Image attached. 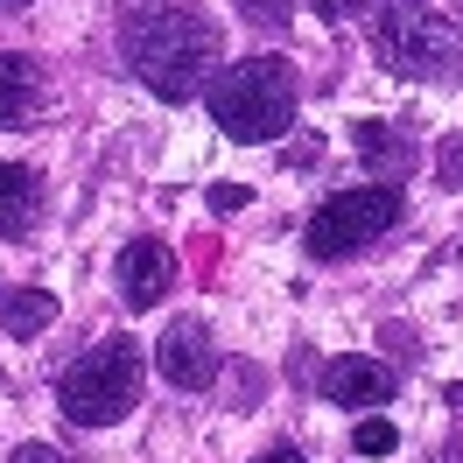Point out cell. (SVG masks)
Returning <instances> with one entry per match:
<instances>
[{"label": "cell", "mask_w": 463, "mask_h": 463, "mask_svg": "<svg viewBox=\"0 0 463 463\" xmlns=\"http://www.w3.org/2000/svg\"><path fill=\"white\" fill-rule=\"evenodd\" d=\"M119 50H127L134 78H141L162 106H183V99H197L203 78L218 71L225 35H218V22H211L203 7H190V0H147V7L127 14Z\"/></svg>", "instance_id": "1"}, {"label": "cell", "mask_w": 463, "mask_h": 463, "mask_svg": "<svg viewBox=\"0 0 463 463\" xmlns=\"http://www.w3.org/2000/svg\"><path fill=\"white\" fill-rule=\"evenodd\" d=\"M203 106H211V119H218V134L239 147H260V141H281L295 127V71L288 57H239L225 63L218 78H211V91H203Z\"/></svg>", "instance_id": "2"}, {"label": "cell", "mask_w": 463, "mask_h": 463, "mask_svg": "<svg viewBox=\"0 0 463 463\" xmlns=\"http://www.w3.org/2000/svg\"><path fill=\"white\" fill-rule=\"evenodd\" d=\"M141 401V345L134 337H99L85 358L57 373V407L78 429H113Z\"/></svg>", "instance_id": "3"}, {"label": "cell", "mask_w": 463, "mask_h": 463, "mask_svg": "<svg viewBox=\"0 0 463 463\" xmlns=\"http://www.w3.org/2000/svg\"><path fill=\"white\" fill-rule=\"evenodd\" d=\"M407 218V197L401 183H351V190H330V197L309 211V225H302V246H309V260H358L365 246H379L386 232Z\"/></svg>", "instance_id": "4"}, {"label": "cell", "mask_w": 463, "mask_h": 463, "mask_svg": "<svg viewBox=\"0 0 463 463\" xmlns=\"http://www.w3.org/2000/svg\"><path fill=\"white\" fill-rule=\"evenodd\" d=\"M373 50H379V63H386L393 78H449V71H463V29L442 22V14L421 7V0L379 7Z\"/></svg>", "instance_id": "5"}, {"label": "cell", "mask_w": 463, "mask_h": 463, "mask_svg": "<svg viewBox=\"0 0 463 463\" xmlns=\"http://www.w3.org/2000/svg\"><path fill=\"white\" fill-rule=\"evenodd\" d=\"M218 337H211V323L203 317H175L162 337H155V373L169 379V386H183V393H203L211 379H218Z\"/></svg>", "instance_id": "6"}, {"label": "cell", "mask_w": 463, "mask_h": 463, "mask_svg": "<svg viewBox=\"0 0 463 463\" xmlns=\"http://www.w3.org/2000/svg\"><path fill=\"white\" fill-rule=\"evenodd\" d=\"M113 281H119V302H127V309H155V302L175 288V253L162 239H134V246H119Z\"/></svg>", "instance_id": "7"}, {"label": "cell", "mask_w": 463, "mask_h": 463, "mask_svg": "<svg viewBox=\"0 0 463 463\" xmlns=\"http://www.w3.org/2000/svg\"><path fill=\"white\" fill-rule=\"evenodd\" d=\"M43 99H50V78L29 50H0V134H29L43 119Z\"/></svg>", "instance_id": "8"}, {"label": "cell", "mask_w": 463, "mask_h": 463, "mask_svg": "<svg viewBox=\"0 0 463 463\" xmlns=\"http://www.w3.org/2000/svg\"><path fill=\"white\" fill-rule=\"evenodd\" d=\"M323 401L351 407V414L393 401V365H386V358H358V351H351V358H330V365H323Z\"/></svg>", "instance_id": "9"}, {"label": "cell", "mask_w": 463, "mask_h": 463, "mask_svg": "<svg viewBox=\"0 0 463 463\" xmlns=\"http://www.w3.org/2000/svg\"><path fill=\"white\" fill-rule=\"evenodd\" d=\"M43 225V175L29 162H0V239H29Z\"/></svg>", "instance_id": "10"}, {"label": "cell", "mask_w": 463, "mask_h": 463, "mask_svg": "<svg viewBox=\"0 0 463 463\" xmlns=\"http://www.w3.org/2000/svg\"><path fill=\"white\" fill-rule=\"evenodd\" d=\"M351 141H358V155H365V169H373V175H401L407 169V134H393V127L358 119V127H351Z\"/></svg>", "instance_id": "11"}, {"label": "cell", "mask_w": 463, "mask_h": 463, "mask_svg": "<svg viewBox=\"0 0 463 463\" xmlns=\"http://www.w3.org/2000/svg\"><path fill=\"white\" fill-rule=\"evenodd\" d=\"M50 317H57V302L43 288H7V302H0V330H7V337H35Z\"/></svg>", "instance_id": "12"}, {"label": "cell", "mask_w": 463, "mask_h": 463, "mask_svg": "<svg viewBox=\"0 0 463 463\" xmlns=\"http://www.w3.org/2000/svg\"><path fill=\"white\" fill-rule=\"evenodd\" d=\"M351 449H358V457H393V449H401V429H393L386 414H365L358 435H351Z\"/></svg>", "instance_id": "13"}, {"label": "cell", "mask_w": 463, "mask_h": 463, "mask_svg": "<svg viewBox=\"0 0 463 463\" xmlns=\"http://www.w3.org/2000/svg\"><path fill=\"white\" fill-rule=\"evenodd\" d=\"M435 183H442V190H463V141L457 134L435 147Z\"/></svg>", "instance_id": "14"}, {"label": "cell", "mask_w": 463, "mask_h": 463, "mask_svg": "<svg viewBox=\"0 0 463 463\" xmlns=\"http://www.w3.org/2000/svg\"><path fill=\"white\" fill-rule=\"evenodd\" d=\"M239 14L253 29H288V0H239Z\"/></svg>", "instance_id": "15"}, {"label": "cell", "mask_w": 463, "mask_h": 463, "mask_svg": "<svg viewBox=\"0 0 463 463\" xmlns=\"http://www.w3.org/2000/svg\"><path fill=\"white\" fill-rule=\"evenodd\" d=\"M211 211H218V218H232V211H246V203H253V190H246V183H218V190H211Z\"/></svg>", "instance_id": "16"}, {"label": "cell", "mask_w": 463, "mask_h": 463, "mask_svg": "<svg viewBox=\"0 0 463 463\" xmlns=\"http://www.w3.org/2000/svg\"><path fill=\"white\" fill-rule=\"evenodd\" d=\"M7 463H71V457H63V449H50V442H22Z\"/></svg>", "instance_id": "17"}, {"label": "cell", "mask_w": 463, "mask_h": 463, "mask_svg": "<svg viewBox=\"0 0 463 463\" xmlns=\"http://www.w3.org/2000/svg\"><path fill=\"white\" fill-rule=\"evenodd\" d=\"M358 7H373V0H317V14H323V22H351Z\"/></svg>", "instance_id": "18"}, {"label": "cell", "mask_w": 463, "mask_h": 463, "mask_svg": "<svg viewBox=\"0 0 463 463\" xmlns=\"http://www.w3.org/2000/svg\"><path fill=\"white\" fill-rule=\"evenodd\" d=\"M253 463H302V457H295L288 442H281V449H260V457H253Z\"/></svg>", "instance_id": "19"}, {"label": "cell", "mask_w": 463, "mask_h": 463, "mask_svg": "<svg viewBox=\"0 0 463 463\" xmlns=\"http://www.w3.org/2000/svg\"><path fill=\"white\" fill-rule=\"evenodd\" d=\"M14 7H22V0H0V14H14Z\"/></svg>", "instance_id": "20"}, {"label": "cell", "mask_w": 463, "mask_h": 463, "mask_svg": "<svg viewBox=\"0 0 463 463\" xmlns=\"http://www.w3.org/2000/svg\"><path fill=\"white\" fill-rule=\"evenodd\" d=\"M442 463H463V457H442Z\"/></svg>", "instance_id": "21"}]
</instances>
